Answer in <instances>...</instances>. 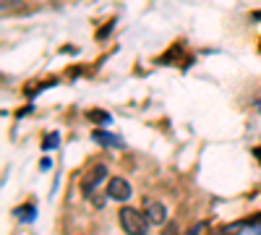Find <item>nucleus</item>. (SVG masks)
<instances>
[{
    "instance_id": "nucleus-1",
    "label": "nucleus",
    "mask_w": 261,
    "mask_h": 235,
    "mask_svg": "<svg viewBox=\"0 0 261 235\" xmlns=\"http://www.w3.org/2000/svg\"><path fill=\"white\" fill-rule=\"evenodd\" d=\"M120 227L128 232V235H146L149 232V220L144 212H136V209H130V206H123L120 209Z\"/></svg>"
},
{
    "instance_id": "nucleus-2",
    "label": "nucleus",
    "mask_w": 261,
    "mask_h": 235,
    "mask_svg": "<svg viewBox=\"0 0 261 235\" xmlns=\"http://www.w3.org/2000/svg\"><path fill=\"white\" fill-rule=\"evenodd\" d=\"M105 175H107V167H105V165H97V167L89 170V175L81 180V191H84V196H86V199H92V191L97 188V183H99Z\"/></svg>"
},
{
    "instance_id": "nucleus-3",
    "label": "nucleus",
    "mask_w": 261,
    "mask_h": 235,
    "mask_svg": "<svg viewBox=\"0 0 261 235\" xmlns=\"http://www.w3.org/2000/svg\"><path fill=\"white\" fill-rule=\"evenodd\" d=\"M107 196L115 199V201L130 199V183H128L125 178H113L110 183H107Z\"/></svg>"
},
{
    "instance_id": "nucleus-4",
    "label": "nucleus",
    "mask_w": 261,
    "mask_h": 235,
    "mask_svg": "<svg viewBox=\"0 0 261 235\" xmlns=\"http://www.w3.org/2000/svg\"><path fill=\"white\" fill-rule=\"evenodd\" d=\"M146 220H149V225H162L165 220H167V212H165V206L160 204V201H149L146 204Z\"/></svg>"
},
{
    "instance_id": "nucleus-5",
    "label": "nucleus",
    "mask_w": 261,
    "mask_h": 235,
    "mask_svg": "<svg viewBox=\"0 0 261 235\" xmlns=\"http://www.w3.org/2000/svg\"><path fill=\"white\" fill-rule=\"evenodd\" d=\"M92 139H94V141H99V144H113V146H118V144H120V139H118V136L105 134V131H94V134H92Z\"/></svg>"
},
{
    "instance_id": "nucleus-6",
    "label": "nucleus",
    "mask_w": 261,
    "mask_h": 235,
    "mask_svg": "<svg viewBox=\"0 0 261 235\" xmlns=\"http://www.w3.org/2000/svg\"><path fill=\"white\" fill-rule=\"evenodd\" d=\"M89 118H92V120H99V123H110V115H107V113H99V110H92Z\"/></svg>"
},
{
    "instance_id": "nucleus-7",
    "label": "nucleus",
    "mask_w": 261,
    "mask_h": 235,
    "mask_svg": "<svg viewBox=\"0 0 261 235\" xmlns=\"http://www.w3.org/2000/svg\"><path fill=\"white\" fill-rule=\"evenodd\" d=\"M55 144H58V134L47 136V139H45V144H42V149H45V152H50V146H55Z\"/></svg>"
},
{
    "instance_id": "nucleus-8",
    "label": "nucleus",
    "mask_w": 261,
    "mask_h": 235,
    "mask_svg": "<svg viewBox=\"0 0 261 235\" xmlns=\"http://www.w3.org/2000/svg\"><path fill=\"white\" fill-rule=\"evenodd\" d=\"M162 235H178V225H175V222H170V225L165 227V232H162Z\"/></svg>"
},
{
    "instance_id": "nucleus-9",
    "label": "nucleus",
    "mask_w": 261,
    "mask_h": 235,
    "mask_svg": "<svg viewBox=\"0 0 261 235\" xmlns=\"http://www.w3.org/2000/svg\"><path fill=\"white\" fill-rule=\"evenodd\" d=\"M258 110H261V105H258Z\"/></svg>"
}]
</instances>
